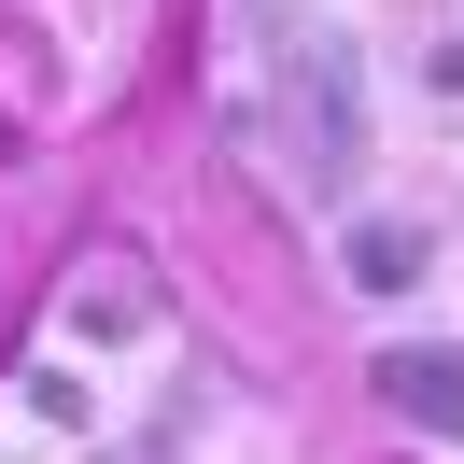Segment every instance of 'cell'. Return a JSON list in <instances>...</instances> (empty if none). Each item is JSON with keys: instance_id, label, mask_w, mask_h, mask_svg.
Here are the masks:
<instances>
[{"instance_id": "obj_1", "label": "cell", "mask_w": 464, "mask_h": 464, "mask_svg": "<svg viewBox=\"0 0 464 464\" xmlns=\"http://www.w3.org/2000/svg\"><path fill=\"white\" fill-rule=\"evenodd\" d=\"M267 57H282V113L310 141V169H352L366 155V85H352V43L310 29V14H267Z\"/></svg>"}, {"instance_id": "obj_2", "label": "cell", "mask_w": 464, "mask_h": 464, "mask_svg": "<svg viewBox=\"0 0 464 464\" xmlns=\"http://www.w3.org/2000/svg\"><path fill=\"white\" fill-rule=\"evenodd\" d=\"M380 408H408V422L450 436L464 422V352H380Z\"/></svg>"}, {"instance_id": "obj_3", "label": "cell", "mask_w": 464, "mask_h": 464, "mask_svg": "<svg viewBox=\"0 0 464 464\" xmlns=\"http://www.w3.org/2000/svg\"><path fill=\"white\" fill-rule=\"evenodd\" d=\"M422 267H436V239H422V226H352V282H366V295H408Z\"/></svg>"}, {"instance_id": "obj_4", "label": "cell", "mask_w": 464, "mask_h": 464, "mask_svg": "<svg viewBox=\"0 0 464 464\" xmlns=\"http://www.w3.org/2000/svg\"><path fill=\"white\" fill-rule=\"evenodd\" d=\"M71 324H155V282L141 267H85L71 282Z\"/></svg>"}]
</instances>
